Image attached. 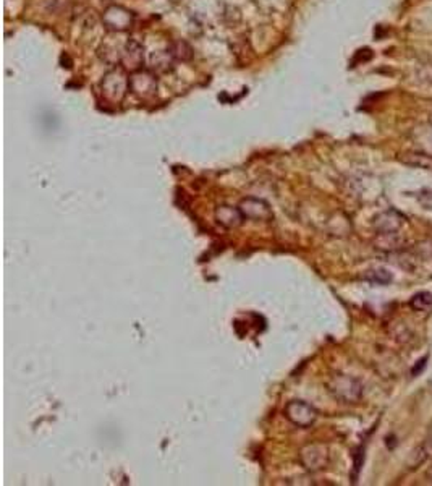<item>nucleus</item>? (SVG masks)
I'll return each instance as SVG.
<instances>
[{"label":"nucleus","instance_id":"17","mask_svg":"<svg viewBox=\"0 0 432 486\" xmlns=\"http://www.w3.org/2000/svg\"><path fill=\"white\" fill-rule=\"evenodd\" d=\"M417 201L424 209H432V190H421L417 193Z\"/></svg>","mask_w":432,"mask_h":486},{"label":"nucleus","instance_id":"6","mask_svg":"<svg viewBox=\"0 0 432 486\" xmlns=\"http://www.w3.org/2000/svg\"><path fill=\"white\" fill-rule=\"evenodd\" d=\"M142 64H144V46L136 37H130L126 39L125 50H123L122 67L126 72H136V70L142 68Z\"/></svg>","mask_w":432,"mask_h":486},{"label":"nucleus","instance_id":"4","mask_svg":"<svg viewBox=\"0 0 432 486\" xmlns=\"http://www.w3.org/2000/svg\"><path fill=\"white\" fill-rule=\"evenodd\" d=\"M130 91L140 99H148L158 91V75L153 70L140 68L130 75Z\"/></svg>","mask_w":432,"mask_h":486},{"label":"nucleus","instance_id":"18","mask_svg":"<svg viewBox=\"0 0 432 486\" xmlns=\"http://www.w3.org/2000/svg\"><path fill=\"white\" fill-rule=\"evenodd\" d=\"M355 457H356V462H355V478H356V476H358V471H359V469H361V465H363V447H359V449L358 451H356V454H355Z\"/></svg>","mask_w":432,"mask_h":486},{"label":"nucleus","instance_id":"1","mask_svg":"<svg viewBox=\"0 0 432 486\" xmlns=\"http://www.w3.org/2000/svg\"><path fill=\"white\" fill-rule=\"evenodd\" d=\"M101 91L104 97L112 104H120L130 91V75L123 67H112L102 77Z\"/></svg>","mask_w":432,"mask_h":486},{"label":"nucleus","instance_id":"10","mask_svg":"<svg viewBox=\"0 0 432 486\" xmlns=\"http://www.w3.org/2000/svg\"><path fill=\"white\" fill-rule=\"evenodd\" d=\"M403 223H405V218H403L400 212L391 209V211L382 212V214H379L374 225H376V230L379 234H384V232H397V230L403 225Z\"/></svg>","mask_w":432,"mask_h":486},{"label":"nucleus","instance_id":"12","mask_svg":"<svg viewBox=\"0 0 432 486\" xmlns=\"http://www.w3.org/2000/svg\"><path fill=\"white\" fill-rule=\"evenodd\" d=\"M170 54H172L173 60H177V62H189V60L193 59V49L191 46L188 44L187 41L183 39H177L173 42H170V46L167 47Z\"/></svg>","mask_w":432,"mask_h":486},{"label":"nucleus","instance_id":"7","mask_svg":"<svg viewBox=\"0 0 432 486\" xmlns=\"http://www.w3.org/2000/svg\"><path fill=\"white\" fill-rule=\"evenodd\" d=\"M125 44L126 41H120L118 37L117 39H113L112 36H109L107 39H104L101 42V46H99L97 49L99 59H101L104 64L111 65V67H117L118 64H122Z\"/></svg>","mask_w":432,"mask_h":486},{"label":"nucleus","instance_id":"3","mask_svg":"<svg viewBox=\"0 0 432 486\" xmlns=\"http://www.w3.org/2000/svg\"><path fill=\"white\" fill-rule=\"evenodd\" d=\"M102 23L111 32H125L135 25V13L122 6H111L102 13Z\"/></svg>","mask_w":432,"mask_h":486},{"label":"nucleus","instance_id":"13","mask_svg":"<svg viewBox=\"0 0 432 486\" xmlns=\"http://www.w3.org/2000/svg\"><path fill=\"white\" fill-rule=\"evenodd\" d=\"M415 140L422 153L432 156V124L421 125L420 129H416Z\"/></svg>","mask_w":432,"mask_h":486},{"label":"nucleus","instance_id":"5","mask_svg":"<svg viewBox=\"0 0 432 486\" xmlns=\"http://www.w3.org/2000/svg\"><path fill=\"white\" fill-rule=\"evenodd\" d=\"M285 417L298 428H310L316 422V409L305 400H292L285 407Z\"/></svg>","mask_w":432,"mask_h":486},{"label":"nucleus","instance_id":"11","mask_svg":"<svg viewBox=\"0 0 432 486\" xmlns=\"http://www.w3.org/2000/svg\"><path fill=\"white\" fill-rule=\"evenodd\" d=\"M216 218L219 221V224L224 225V227H236V225H240L241 221L245 219L243 214H241L240 207L238 209H234V207L230 206L217 207Z\"/></svg>","mask_w":432,"mask_h":486},{"label":"nucleus","instance_id":"2","mask_svg":"<svg viewBox=\"0 0 432 486\" xmlns=\"http://www.w3.org/2000/svg\"><path fill=\"white\" fill-rule=\"evenodd\" d=\"M329 391L337 400L345 404H355L361 399L363 384L356 377L346 375H335L329 381Z\"/></svg>","mask_w":432,"mask_h":486},{"label":"nucleus","instance_id":"8","mask_svg":"<svg viewBox=\"0 0 432 486\" xmlns=\"http://www.w3.org/2000/svg\"><path fill=\"white\" fill-rule=\"evenodd\" d=\"M301 459L308 470L311 471L322 470L326 469L327 462H329V451H327L326 446H321V445L308 446L306 449H303L301 452Z\"/></svg>","mask_w":432,"mask_h":486},{"label":"nucleus","instance_id":"15","mask_svg":"<svg viewBox=\"0 0 432 486\" xmlns=\"http://www.w3.org/2000/svg\"><path fill=\"white\" fill-rule=\"evenodd\" d=\"M410 306L415 311H426L432 308V294L431 292H417L416 295L411 297L410 300Z\"/></svg>","mask_w":432,"mask_h":486},{"label":"nucleus","instance_id":"19","mask_svg":"<svg viewBox=\"0 0 432 486\" xmlns=\"http://www.w3.org/2000/svg\"><path fill=\"white\" fill-rule=\"evenodd\" d=\"M427 478H429L432 481V465H431V469L427 470Z\"/></svg>","mask_w":432,"mask_h":486},{"label":"nucleus","instance_id":"16","mask_svg":"<svg viewBox=\"0 0 432 486\" xmlns=\"http://www.w3.org/2000/svg\"><path fill=\"white\" fill-rule=\"evenodd\" d=\"M366 279L374 282V284H381L386 286L388 282L392 281V274L387 271V269H373V271H369L366 274Z\"/></svg>","mask_w":432,"mask_h":486},{"label":"nucleus","instance_id":"14","mask_svg":"<svg viewBox=\"0 0 432 486\" xmlns=\"http://www.w3.org/2000/svg\"><path fill=\"white\" fill-rule=\"evenodd\" d=\"M403 243V239L397 232H384L379 234L377 240V248L386 250V252H392V250H397Z\"/></svg>","mask_w":432,"mask_h":486},{"label":"nucleus","instance_id":"9","mask_svg":"<svg viewBox=\"0 0 432 486\" xmlns=\"http://www.w3.org/2000/svg\"><path fill=\"white\" fill-rule=\"evenodd\" d=\"M240 211L243 214V218L250 219H270L272 212H270L267 203L263 200H256V198H246L241 201Z\"/></svg>","mask_w":432,"mask_h":486}]
</instances>
